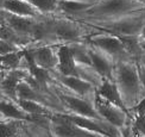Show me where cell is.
Listing matches in <instances>:
<instances>
[{
    "mask_svg": "<svg viewBox=\"0 0 145 137\" xmlns=\"http://www.w3.org/2000/svg\"><path fill=\"white\" fill-rule=\"evenodd\" d=\"M113 80L121 93L126 107L131 112V110L145 97V89L142 85L136 60L118 61L114 68Z\"/></svg>",
    "mask_w": 145,
    "mask_h": 137,
    "instance_id": "cell-1",
    "label": "cell"
},
{
    "mask_svg": "<svg viewBox=\"0 0 145 137\" xmlns=\"http://www.w3.org/2000/svg\"><path fill=\"white\" fill-rule=\"evenodd\" d=\"M144 10L145 6L136 0H95L89 9L72 17V19L81 23H93L114 19Z\"/></svg>",
    "mask_w": 145,
    "mask_h": 137,
    "instance_id": "cell-2",
    "label": "cell"
},
{
    "mask_svg": "<svg viewBox=\"0 0 145 137\" xmlns=\"http://www.w3.org/2000/svg\"><path fill=\"white\" fill-rule=\"evenodd\" d=\"M86 25L98 29L102 32H107L118 37L123 36H139L145 25V10L130 13L110 20H101L93 23H83Z\"/></svg>",
    "mask_w": 145,
    "mask_h": 137,
    "instance_id": "cell-3",
    "label": "cell"
},
{
    "mask_svg": "<svg viewBox=\"0 0 145 137\" xmlns=\"http://www.w3.org/2000/svg\"><path fill=\"white\" fill-rule=\"evenodd\" d=\"M86 24L72 19L69 17L51 19V32L54 41L61 42V44H71L76 42H83L93 32Z\"/></svg>",
    "mask_w": 145,
    "mask_h": 137,
    "instance_id": "cell-4",
    "label": "cell"
},
{
    "mask_svg": "<svg viewBox=\"0 0 145 137\" xmlns=\"http://www.w3.org/2000/svg\"><path fill=\"white\" fill-rule=\"evenodd\" d=\"M87 42L98 49L105 51L116 61H121V60H131L132 56L129 54L127 49L124 44L121 38L118 36H114L107 32L98 31L96 33H92L87 38ZM133 60V58H132Z\"/></svg>",
    "mask_w": 145,
    "mask_h": 137,
    "instance_id": "cell-5",
    "label": "cell"
},
{
    "mask_svg": "<svg viewBox=\"0 0 145 137\" xmlns=\"http://www.w3.org/2000/svg\"><path fill=\"white\" fill-rule=\"evenodd\" d=\"M93 104L98 113L106 122L116 125L120 130L132 123V116H130L127 112H125L123 109H120L117 105L112 104L111 101L100 97L98 93H95Z\"/></svg>",
    "mask_w": 145,
    "mask_h": 137,
    "instance_id": "cell-6",
    "label": "cell"
},
{
    "mask_svg": "<svg viewBox=\"0 0 145 137\" xmlns=\"http://www.w3.org/2000/svg\"><path fill=\"white\" fill-rule=\"evenodd\" d=\"M50 132L54 137H106L78 127L64 115L51 117Z\"/></svg>",
    "mask_w": 145,
    "mask_h": 137,
    "instance_id": "cell-7",
    "label": "cell"
},
{
    "mask_svg": "<svg viewBox=\"0 0 145 137\" xmlns=\"http://www.w3.org/2000/svg\"><path fill=\"white\" fill-rule=\"evenodd\" d=\"M69 121L72 123H75L78 127H81L83 129H87L92 132L99 134L106 137H123L121 130L117 128L116 125H113L111 123L106 122L105 119H95V118H86L76 115H64Z\"/></svg>",
    "mask_w": 145,
    "mask_h": 137,
    "instance_id": "cell-8",
    "label": "cell"
},
{
    "mask_svg": "<svg viewBox=\"0 0 145 137\" xmlns=\"http://www.w3.org/2000/svg\"><path fill=\"white\" fill-rule=\"evenodd\" d=\"M59 98L63 101V104L70 110L72 115L86 117V118H95V119H104L98 111H96L93 101H90L86 98L78 97L74 93H65V92H59L58 93Z\"/></svg>",
    "mask_w": 145,
    "mask_h": 137,
    "instance_id": "cell-9",
    "label": "cell"
},
{
    "mask_svg": "<svg viewBox=\"0 0 145 137\" xmlns=\"http://www.w3.org/2000/svg\"><path fill=\"white\" fill-rule=\"evenodd\" d=\"M88 52H89L90 61H92V66L96 70V73L102 79H113L114 68H116V64H117L116 60L111 57L105 51L90 45L89 43H88Z\"/></svg>",
    "mask_w": 145,
    "mask_h": 137,
    "instance_id": "cell-10",
    "label": "cell"
},
{
    "mask_svg": "<svg viewBox=\"0 0 145 137\" xmlns=\"http://www.w3.org/2000/svg\"><path fill=\"white\" fill-rule=\"evenodd\" d=\"M59 81L63 86L67 87L71 93H74L78 97L86 98L90 101L94 100L95 93H96V87L93 86L90 82L83 80L80 76H64L61 75Z\"/></svg>",
    "mask_w": 145,
    "mask_h": 137,
    "instance_id": "cell-11",
    "label": "cell"
},
{
    "mask_svg": "<svg viewBox=\"0 0 145 137\" xmlns=\"http://www.w3.org/2000/svg\"><path fill=\"white\" fill-rule=\"evenodd\" d=\"M1 12L5 16V19H6L7 25L13 30L16 33H18L24 38H27V39L31 41L32 30H33L36 23H37V20L39 19V18L22 17V16L10 13V12H6L4 10H1Z\"/></svg>",
    "mask_w": 145,
    "mask_h": 137,
    "instance_id": "cell-12",
    "label": "cell"
},
{
    "mask_svg": "<svg viewBox=\"0 0 145 137\" xmlns=\"http://www.w3.org/2000/svg\"><path fill=\"white\" fill-rule=\"evenodd\" d=\"M29 75H30L29 69L24 67L7 70L4 81L0 85V91H1L3 94L6 95V98H10L17 101V87L19 85V82L25 80Z\"/></svg>",
    "mask_w": 145,
    "mask_h": 137,
    "instance_id": "cell-13",
    "label": "cell"
},
{
    "mask_svg": "<svg viewBox=\"0 0 145 137\" xmlns=\"http://www.w3.org/2000/svg\"><path fill=\"white\" fill-rule=\"evenodd\" d=\"M0 10L22 17L42 18L44 17L27 0H0Z\"/></svg>",
    "mask_w": 145,
    "mask_h": 137,
    "instance_id": "cell-14",
    "label": "cell"
},
{
    "mask_svg": "<svg viewBox=\"0 0 145 137\" xmlns=\"http://www.w3.org/2000/svg\"><path fill=\"white\" fill-rule=\"evenodd\" d=\"M27 51L36 66L48 69V70L57 68V62H58L57 50H54L51 47L43 45V47H38L36 49L27 50Z\"/></svg>",
    "mask_w": 145,
    "mask_h": 137,
    "instance_id": "cell-15",
    "label": "cell"
},
{
    "mask_svg": "<svg viewBox=\"0 0 145 137\" xmlns=\"http://www.w3.org/2000/svg\"><path fill=\"white\" fill-rule=\"evenodd\" d=\"M57 69L64 76H78L77 64L69 44H61L57 49Z\"/></svg>",
    "mask_w": 145,
    "mask_h": 137,
    "instance_id": "cell-16",
    "label": "cell"
},
{
    "mask_svg": "<svg viewBox=\"0 0 145 137\" xmlns=\"http://www.w3.org/2000/svg\"><path fill=\"white\" fill-rule=\"evenodd\" d=\"M96 93H98L100 97L105 98L106 100L111 101L112 104L117 105L120 109H123L125 112H127L130 116H132L130 110L126 107L124 100H123V97H121V93H120L117 83L113 79H104V81L101 82V85L96 88Z\"/></svg>",
    "mask_w": 145,
    "mask_h": 137,
    "instance_id": "cell-17",
    "label": "cell"
},
{
    "mask_svg": "<svg viewBox=\"0 0 145 137\" xmlns=\"http://www.w3.org/2000/svg\"><path fill=\"white\" fill-rule=\"evenodd\" d=\"M0 115L8 121H33L35 117L24 111L17 101L10 98L0 99Z\"/></svg>",
    "mask_w": 145,
    "mask_h": 137,
    "instance_id": "cell-18",
    "label": "cell"
},
{
    "mask_svg": "<svg viewBox=\"0 0 145 137\" xmlns=\"http://www.w3.org/2000/svg\"><path fill=\"white\" fill-rule=\"evenodd\" d=\"M94 4V1L88 0H58L57 12L62 17L72 18L82 13Z\"/></svg>",
    "mask_w": 145,
    "mask_h": 137,
    "instance_id": "cell-19",
    "label": "cell"
},
{
    "mask_svg": "<svg viewBox=\"0 0 145 137\" xmlns=\"http://www.w3.org/2000/svg\"><path fill=\"white\" fill-rule=\"evenodd\" d=\"M33 100L38 101V103L45 104L46 105V99L44 98L42 91L36 88L29 80H23L19 82V85L17 87V101L18 100Z\"/></svg>",
    "mask_w": 145,
    "mask_h": 137,
    "instance_id": "cell-20",
    "label": "cell"
},
{
    "mask_svg": "<svg viewBox=\"0 0 145 137\" xmlns=\"http://www.w3.org/2000/svg\"><path fill=\"white\" fill-rule=\"evenodd\" d=\"M24 57H25V49L12 51L10 54L0 56V69L11 70L23 67Z\"/></svg>",
    "mask_w": 145,
    "mask_h": 137,
    "instance_id": "cell-21",
    "label": "cell"
},
{
    "mask_svg": "<svg viewBox=\"0 0 145 137\" xmlns=\"http://www.w3.org/2000/svg\"><path fill=\"white\" fill-rule=\"evenodd\" d=\"M22 109L27 112L29 115H31L33 117H46V116H51L52 113L51 111L48 109L45 104L38 103V101H33V100H18L17 101Z\"/></svg>",
    "mask_w": 145,
    "mask_h": 137,
    "instance_id": "cell-22",
    "label": "cell"
},
{
    "mask_svg": "<svg viewBox=\"0 0 145 137\" xmlns=\"http://www.w3.org/2000/svg\"><path fill=\"white\" fill-rule=\"evenodd\" d=\"M37 9L43 16L57 12L58 0H27Z\"/></svg>",
    "mask_w": 145,
    "mask_h": 137,
    "instance_id": "cell-23",
    "label": "cell"
},
{
    "mask_svg": "<svg viewBox=\"0 0 145 137\" xmlns=\"http://www.w3.org/2000/svg\"><path fill=\"white\" fill-rule=\"evenodd\" d=\"M0 137H22L19 129L12 122L0 121Z\"/></svg>",
    "mask_w": 145,
    "mask_h": 137,
    "instance_id": "cell-24",
    "label": "cell"
},
{
    "mask_svg": "<svg viewBox=\"0 0 145 137\" xmlns=\"http://www.w3.org/2000/svg\"><path fill=\"white\" fill-rule=\"evenodd\" d=\"M132 134L145 137V116H135L132 118Z\"/></svg>",
    "mask_w": 145,
    "mask_h": 137,
    "instance_id": "cell-25",
    "label": "cell"
},
{
    "mask_svg": "<svg viewBox=\"0 0 145 137\" xmlns=\"http://www.w3.org/2000/svg\"><path fill=\"white\" fill-rule=\"evenodd\" d=\"M131 115H132V117H135V116H145V97L133 107V109L131 110Z\"/></svg>",
    "mask_w": 145,
    "mask_h": 137,
    "instance_id": "cell-26",
    "label": "cell"
},
{
    "mask_svg": "<svg viewBox=\"0 0 145 137\" xmlns=\"http://www.w3.org/2000/svg\"><path fill=\"white\" fill-rule=\"evenodd\" d=\"M137 66H138V71H139V77L142 81V85L145 89V63L144 62H138L137 61Z\"/></svg>",
    "mask_w": 145,
    "mask_h": 137,
    "instance_id": "cell-27",
    "label": "cell"
},
{
    "mask_svg": "<svg viewBox=\"0 0 145 137\" xmlns=\"http://www.w3.org/2000/svg\"><path fill=\"white\" fill-rule=\"evenodd\" d=\"M6 26H7V23H6V19H5L4 13L1 12V10H0V32H1Z\"/></svg>",
    "mask_w": 145,
    "mask_h": 137,
    "instance_id": "cell-28",
    "label": "cell"
},
{
    "mask_svg": "<svg viewBox=\"0 0 145 137\" xmlns=\"http://www.w3.org/2000/svg\"><path fill=\"white\" fill-rule=\"evenodd\" d=\"M6 73H7V70H5V69H0V85H1V82L4 81L5 76H6Z\"/></svg>",
    "mask_w": 145,
    "mask_h": 137,
    "instance_id": "cell-29",
    "label": "cell"
},
{
    "mask_svg": "<svg viewBox=\"0 0 145 137\" xmlns=\"http://www.w3.org/2000/svg\"><path fill=\"white\" fill-rule=\"evenodd\" d=\"M139 38H140L142 41H145V25H144L142 32H140V35H139Z\"/></svg>",
    "mask_w": 145,
    "mask_h": 137,
    "instance_id": "cell-30",
    "label": "cell"
},
{
    "mask_svg": "<svg viewBox=\"0 0 145 137\" xmlns=\"http://www.w3.org/2000/svg\"><path fill=\"white\" fill-rule=\"evenodd\" d=\"M140 48H142L143 54H144V56H145V41H142L140 39Z\"/></svg>",
    "mask_w": 145,
    "mask_h": 137,
    "instance_id": "cell-31",
    "label": "cell"
},
{
    "mask_svg": "<svg viewBox=\"0 0 145 137\" xmlns=\"http://www.w3.org/2000/svg\"><path fill=\"white\" fill-rule=\"evenodd\" d=\"M136 1H138V3H140L143 6H145V0H136Z\"/></svg>",
    "mask_w": 145,
    "mask_h": 137,
    "instance_id": "cell-32",
    "label": "cell"
},
{
    "mask_svg": "<svg viewBox=\"0 0 145 137\" xmlns=\"http://www.w3.org/2000/svg\"><path fill=\"white\" fill-rule=\"evenodd\" d=\"M131 137H143V136H140V135H135V134H132V136Z\"/></svg>",
    "mask_w": 145,
    "mask_h": 137,
    "instance_id": "cell-33",
    "label": "cell"
},
{
    "mask_svg": "<svg viewBox=\"0 0 145 137\" xmlns=\"http://www.w3.org/2000/svg\"><path fill=\"white\" fill-rule=\"evenodd\" d=\"M88 1H95V0H88Z\"/></svg>",
    "mask_w": 145,
    "mask_h": 137,
    "instance_id": "cell-34",
    "label": "cell"
}]
</instances>
